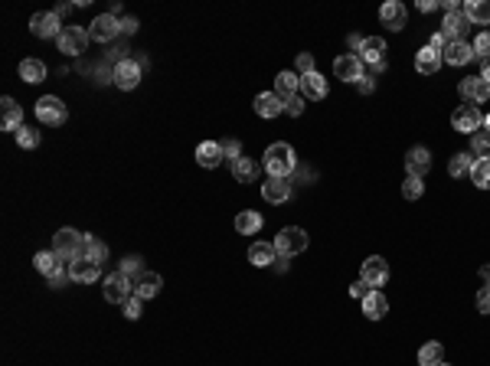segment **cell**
Returning a JSON list of instances; mask_svg holds the SVG:
<instances>
[{
  "label": "cell",
  "mask_w": 490,
  "mask_h": 366,
  "mask_svg": "<svg viewBox=\"0 0 490 366\" xmlns=\"http://www.w3.org/2000/svg\"><path fill=\"white\" fill-rule=\"evenodd\" d=\"M262 167L268 171V177H281L287 180L291 173L297 171V157H295V147L285 144V141H278V144H271L268 151H265V161Z\"/></svg>",
  "instance_id": "6da1fadb"
},
{
  "label": "cell",
  "mask_w": 490,
  "mask_h": 366,
  "mask_svg": "<svg viewBox=\"0 0 490 366\" xmlns=\"http://www.w3.org/2000/svg\"><path fill=\"white\" fill-rule=\"evenodd\" d=\"M52 252L62 258V262H76V258H82V252H85V232H79V229H59L56 236H52Z\"/></svg>",
  "instance_id": "7a4b0ae2"
},
{
  "label": "cell",
  "mask_w": 490,
  "mask_h": 366,
  "mask_svg": "<svg viewBox=\"0 0 490 366\" xmlns=\"http://www.w3.org/2000/svg\"><path fill=\"white\" fill-rule=\"evenodd\" d=\"M102 294L108 304H125V301L135 294V281L127 278L125 272H111V275H105V281H102Z\"/></svg>",
  "instance_id": "3957f363"
},
{
  "label": "cell",
  "mask_w": 490,
  "mask_h": 366,
  "mask_svg": "<svg viewBox=\"0 0 490 366\" xmlns=\"http://www.w3.org/2000/svg\"><path fill=\"white\" fill-rule=\"evenodd\" d=\"M386 40L382 36H366L363 46H360V62L370 66V76H380L386 69Z\"/></svg>",
  "instance_id": "277c9868"
},
{
  "label": "cell",
  "mask_w": 490,
  "mask_h": 366,
  "mask_svg": "<svg viewBox=\"0 0 490 366\" xmlns=\"http://www.w3.org/2000/svg\"><path fill=\"white\" fill-rule=\"evenodd\" d=\"M36 118H40L42 125H50V128H59V125H66L69 108L62 98H56V95H42L40 102H36Z\"/></svg>",
  "instance_id": "5b68a950"
},
{
  "label": "cell",
  "mask_w": 490,
  "mask_h": 366,
  "mask_svg": "<svg viewBox=\"0 0 490 366\" xmlns=\"http://www.w3.org/2000/svg\"><path fill=\"white\" fill-rule=\"evenodd\" d=\"M307 242H311V236H307L304 229H297V226H287V229L278 232V239H275V252L285 258L297 256V252H304Z\"/></svg>",
  "instance_id": "8992f818"
},
{
  "label": "cell",
  "mask_w": 490,
  "mask_h": 366,
  "mask_svg": "<svg viewBox=\"0 0 490 366\" xmlns=\"http://www.w3.org/2000/svg\"><path fill=\"white\" fill-rule=\"evenodd\" d=\"M30 30H33V36H40V40H59L66 26L59 23V13H56V10H42V13H33V17H30Z\"/></svg>",
  "instance_id": "52a82bcc"
},
{
  "label": "cell",
  "mask_w": 490,
  "mask_h": 366,
  "mask_svg": "<svg viewBox=\"0 0 490 366\" xmlns=\"http://www.w3.org/2000/svg\"><path fill=\"white\" fill-rule=\"evenodd\" d=\"M484 125V115L477 111V105H461V108L451 115V128L457 135H477V128Z\"/></svg>",
  "instance_id": "ba28073f"
},
{
  "label": "cell",
  "mask_w": 490,
  "mask_h": 366,
  "mask_svg": "<svg viewBox=\"0 0 490 366\" xmlns=\"http://www.w3.org/2000/svg\"><path fill=\"white\" fill-rule=\"evenodd\" d=\"M118 33H121V20L115 13H102V17H95L92 26H89V40H95V43H111Z\"/></svg>",
  "instance_id": "9c48e42d"
},
{
  "label": "cell",
  "mask_w": 490,
  "mask_h": 366,
  "mask_svg": "<svg viewBox=\"0 0 490 366\" xmlns=\"http://www.w3.org/2000/svg\"><path fill=\"white\" fill-rule=\"evenodd\" d=\"M56 43H59V52H66V56H82L85 46H89V30H82V26H66Z\"/></svg>",
  "instance_id": "30bf717a"
},
{
  "label": "cell",
  "mask_w": 490,
  "mask_h": 366,
  "mask_svg": "<svg viewBox=\"0 0 490 366\" xmlns=\"http://www.w3.org/2000/svg\"><path fill=\"white\" fill-rule=\"evenodd\" d=\"M334 76L343 79V82H360V79L366 76L360 56H353V52H343V56H337V59H334Z\"/></svg>",
  "instance_id": "8fae6325"
},
{
  "label": "cell",
  "mask_w": 490,
  "mask_h": 366,
  "mask_svg": "<svg viewBox=\"0 0 490 366\" xmlns=\"http://www.w3.org/2000/svg\"><path fill=\"white\" fill-rule=\"evenodd\" d=\"M115 72V86L118 88H125V92H131V88H137V82H141V62L137 59H125V62H118V66L111 69Z\"/></svg>",
  "instance_id": "7c38bea8"
},
{
  "label": "cell",
  "mask_w": 490,
  "mask_h": 366,
  "mask_svg": "<svg viewBox=\"0 0 490 366\" xmlns=\"http://www.w3.org/2000/svg\"><path fill=\"white\" fill-rule=\"evenodd\" d=\"M457 92H461L465 105H467V102H471V105H481V102H487V98H490V86L484 82L481 76L461 79V82H457Z\"/></svg>",
  "instance_id": "4fadbf2b"
},
{
  "label": "cell",
  "mask_w": 490,
  "mask_h": 366,
  "mask_svg": "<svg viewBox=\"0 0 490 366\" xmlns=\"http://www.w3.org/2000/svg\"><path fill=\"white\" fill-rule=\"evenodd\" d=\"M380 20H382V26H386V30H392V33L406 30V20H409L406 4H399V0H389V4H382Z\"/></svg>",
  "instance_id": "5bb4252c"
},
{
  "label": "cell",
  "mask_w": 490,
  "mask_h": 366,
  "mask_svg": "<svg viewBox=\"0 0 490 366\" xmlns=\"http://www.w3.org/2000/svg\"><path fill=\"white\" fill-rule=\"evenodd\" d=\"M297 92H301V98H307V102H321V98H327V79H324L321 72H307V76H301Z\"/></svg>",
  "instance_id": "9a60e30c"
},
{
  "label": "cell",
  "mask_w": 490,
  "mask_h": 366,
  "mask_svg": "<svg viewBox=\"0 0 490 366\" xmlns=\"http://www.w3.org/2000/svg\"><path fill=\"white\" fill-rule=\"evenodd\" d=\"M406 171H409V177H425V173L431 171V154H428V147H422V144L409 147V154H406Z\"/></svg>",
  "instance_id": "2e32d148"
},
{
  "label": "cell",
  "mask_w": 490,
  "mask_h": 366,
  "mask_svg": "<svg viewBox=\"0 0 490 366\" xmlns=\"http://www.w3.org/2000/svg\"><path fill=\"white\" fill-rule=\"evenodd\" d=\"M102 275V265L89 262V258H76V262H69V278L79 281V285H95Z\"/></svg>",
  "instance_id": "e0dca14e"
},
{
  "label": "cell",
  "mask_w": 490,
  "mask_h": 366,
  "mask_svg": "<svg viewBox=\"0 0 490 366\" xmlns=\"http://www.w3.org/2000/svg\"><path fill=\"white\" fill-rule=\"evenodd\" d=\"M262 196L265 203H287L291 200V180H281V177H268L262 183Z\"/></svg>",
  "instance_id": "ac0fdd59"
},
{
  "label": "cell",
  "mask_w": 490,
  "mask_h": 366,
  "mask_svg": "<svg viewBox=\"0 0 490 366\" xmlns=\"http://www.w3.org/2000/svg\"><path fill=\"white\" fill-rule=\"evenodd\" d=\"M441 59L448 62V66H467L474 59V46L467 40H451L445 46V52H441Z\"/></svg>",
  "instance_id": "d6986e66"
},
{
  "label": "cell",
  "mask_w": 490,
  "mask_h": 366,
  "mask_svg": "<svg viewBox=\"0 0 490 366\" xmlns=\"http://www.w3.org/2000/svg\"><path fill=\"white\" fill-rule=\"evenodd\" d=\"M363 278L370 281L372 288H380V285H386L389 281V265H386V258L382 256H370L363 262Z\"/></svg>",
  "instance_id": "ffe728a7"
},
{
  "label": "cell",
  "mask_w": 490,
  "mask_h": 366,
  "mask_svg": "<svg viewBox=\"0 0 490 366\" xmlns=\"http://www.w3.org/2000/svg\"><path fill=\"white\" fill-rule=\"evenodd\" d=\"M161 288H164V278L157 272H144L141 278L135 281V294L141 301H151V298H157L161 294Z\"/></svg>",
  "instance_id": "44dd1931"
},
{
  "label": "cell",
  "mask_w": 490,
  "mask_h": 366,
  "mask_svg": "<svg viewBox=\"0 0 490 366\" xmlns=\"http://www.w3.org/2000/svg\"><path fill=\"white\" fill-rule=\"evenodd\" d=\"M258 173H262V164L255 161V157H239V161L232 164V177H236L239 183H258Z\"/></svg>",
  "instance_id": "7402d4cb"
},
{
  "label": "cell",
  "mask_w": 490,
  "mask_h": 366,
  "mask_svg": "<svg viewBox=\"0 0 490 366\" xmlns=\"http://www.w3.org/2000/svg\"><path fill=\"white\" fill-rule=\"evenodd\" d=\"M467 26H471V20H467L461 10H455V13H445L441 33L448 36V40H465V36H467Z\"/></svg>",
  "instance_id": "603a6c76"
},
{
  "label": "cell",
  "mask_w": 490,
  "mask_h": 366,
  "mask_svg": "<svg viewBox=\"0 0 490 366\" xmlns=\"http://www.w3.org/2000/svg\"><path fill=\"white\" fill-rule=\"evenodd\" d=\"M222 161H226V157H222V144H216V141H203V144L196 147V164L206 167V171L220 167Z\"/></svg>",
  "instance_id": "cb8c5ba5"
},
{
  "label": "cell",
  "mask_w": 490,
  "mask_h": 366,
  "mask_svg": "<svg viewBox=\"0 0 490 366\" xmlns=\"http://www.w3.org/2000/svg\"><path fill=\"white\" fill-rule=\"evenodd\" d=\"M4 118H0V128L4 131H13V135H17L20 128H23V111H20V105L13 102V98H10V95H4Z\"/></svg>",
  "instance_id": "d4e9b609"
},
{
  "label": "cell",
  "mask_w": 490,
  "mask_h": 366,
  "mask_svg": "<svg viewBox=\"0 0 490 366\" xmlns=\"http://www.w3.org/2000/svg\"><path fill=\"white\" fill-rule=\"evenodd\" d=\"M281 111H285V102H281L275 92L255 95V115H262V118H278Z\"/></svg>",
  "instance_id": "484cf974"
},
{
  "label": "cell",
  "mask_w": 490,
  "mask_h": 366,
  "mask_svg": "<svg viewBox=\"0 0 490 366\" xmlns=\"http://www.w3.org/2000/svg\"><path fill=\"white\" fill-rule=\"evenodd\" d=\"M441 52H435L431 46H422L418 50V56H415V69L422 72V76H438V69H441Z\"/></svg>",
  "instance_id": "4316f807"
},
{
  "label": "cell",
  "mask_w": 490,
  "mask_h": 366,
  "mask_svg": "<svg viewBox=\"0 0 490 366\" xmlns=\"http://www.w3.org/2000/svg\"><path fill=\"white\" fill-rule=\"evenodd\" d=\"M363 314L370 317V321H380V317L389 314V301H386L382 291H370V294H366L363 298Z\"/></svg>",
  "instance_id": "83f0119b"
},
{
  "label": "cell",
  "mask_w": 490,
  "mask_h": 366,
  "mask_svg": "<svg viewBox=\"0 0 490 366\" xmlns=\"http://www.w3.org/2000/svg\"><path fill=\"white\" fill-rule=\"evenodd\" d=\"M461 13L477 26H490V0H467L461 7Z\"/></svg>",
  "instance_id": "f1b7e54d"
},
{
  "label": "cell",
  "mask_w": 490,
  "mask_h": 366,
  "mask_svg": "<svg viewBox=\"0 0 490 366\" xmlns=\"http://www.w3.org/2000/svg\"><path fill=\"white\" fill-rule=\"evenodd\" d=\"M297 86H301V76L287 72V69H281L278 76H275V95H278L281 102H285V98H291V95H297Z\"/></svg>",
  "instance_id": "f546056e"
},
{
  "label": "cell",
  "mask_w": 490,
  "mask_h": 366,
  "mask_svg": "<svg viewBox=\"0 0 490 366\" xmlns=\"http://www.w3.org/2000/svg\"><path fill=\"white\" fill-rule=\"evenodd\" d=\"M275 258H278V252H275V242H252V248H249V262L258 265V268H265V265H275Z\"/></svg>",
  "instance_id": "4dcf8cb0"
},
{
  "label": "cell",
  "mask_w": 490,
  "mask_h": 366,
  "mask_svg": "<svg viewBox=\"0 0 490 366\" xmlns=\"http://www.w3.org/2000/svg\"><path fill=\"white\" fill-rule=\"evenodd\" d=\"M262 213H255V210H245V213L236 216V232L239 236H255V232L262 229Z\"/></svg>",
  "instance_id": "1f68e13d"
},
{
  "label": "cell",
  "mask_w": 490,
  "mask_h": 366,
  "mask_svg": "<svg viewBox=\"0 0 490 366\" xmlns=\"http://www.w3.org/2000/svg\"><path fill=\"white\" fill-rule=\"evenodd\" d=\"M82 258H89V262H95V265H105V262H108V246H105L98 236H85Z\"/></svg>",
  "instance_id": "d6a6232c"
},
{
  "label": "cell",
  "mask_w": 490,
  "mask_h": 366,
  "mask_svg": "<svg viewBox=\"0 0 490 366\" xmlns=\"http://www.w3.org/2000/svg\"><path fill=\"white\" fill-rule=\"evenodd\" d=\"M33 265H36V272L50 278V275H56V272L62 268V258L56 256V252H36V256H33Z\"/></svg>",
  "instance_id": "836d02e7"
},
{
  "label": "cell",
  "mask_w": 490,
  "mask_h": 366,
  "mask_svg": "<svg viewBox=\"0 0 490 366\" xmlns=\"http://www.w3.org/2000/svg\"><path fill=\"white\" fill-rule=\"evenodd\" d=\"M20 79H23V82H30V86L42 82V79H46V62H40V59H23V62H20Z\"/></svg>",
  "instance_id": "e575fe53"
},
{
  "label": "cell",
  "mask_w": 490,
  "mask_h": 366,
  "mask_svg": "<svg viewBox=\"0 0 490 366\" xmlns=\"http://www.w3.org/2000/svg\"><path fill=\"white\" fill-rule=\"evenodd\" d=\"M438 363H445V347H441L438 341L425 343V347L418 350V366H438Z\"/></svg>",
  "instance_id": "d590c367"
},
{
  "label": "cell",
  "mask_w": 490,
  "mask_h": 366,
  "mask_svg": "<svg viewBox=\"0 0 490 366\" xmlns=\"http://www.w3.org/2000/svg\"><path fill=\"white\" fill-rule=\"evenodd\" d=\"M474 154H455L448 161V173L451 177H471V167H474Z\"/></svg>",
  "instance_id": "8d00e7d4"
},
{
  "label": "cell",
  "mask_w": 490,
  "mask_h": 366,
  "mask_svg": "<svg viewBox=\"0 0 490 366\" xmlns=\"http://www.w3.org/2000/svg\"><path fill=\"white\" fill-rule=\"evenodd\" d=\"M471 154L477 157V161H490V135L487 131L471 135Z\"/></svg>",
  "instance_id": "74e56055"
},
{
  "label": "cell",
  "mask_w": 490,
  "mask_h": 366,
  "mask_svg": "<svg viewBox=\"0 0 490 366\" xmlns=\"http://www.w3.org/2000/svg\"><path fill=\"white\" fill-rule=\"evenodd\" d=\"M471 180H474V187L490 190V161H474V167H471Z\"/></svg>",
  "instance_id": "f35d334b"
},
{
  "label": "cell",
  "mask_w": 490,
  "mask_h": 366,
  "mask_svg": "<svg viewBox=\"0 0 490 366\" xmlns=\"http://www.w3.org/2000/svg\"><path fill=\"white\" fill-rule=\"evenodd\" d=\"M17 144L23 147V151H33V147H40V131H36V128H26V125H23V128L17 131Z\"/></svg>",
  "instance_id": "ab89813d"
},
{
  "label": "cell",
  "mask_w": 490,
  "mask_h": 366,
  "mask_svg": "<svg viewBox=\"0 0 490 366\" xmlns=\"http://www.w3.org/2000/svg\"><path fill=\"white\" fill-rule=\"evenodd\" d=\"M422 193H425V180L422 177H406V183H402V196H406V200H418Z\"/></svg>",
  "instance_id": "60d3db41"
},
{
  "label": "cell",
  "mask_w": 490,
  "mask_h": 366,
  "mask_svg": "<svg viewBox=\"0 0 490 366\" xmlns=\"http://www.w3.org/2000/svg\"><path fill=\"white\" fill-rule=\"evenodd\" d=\"M118 272H125L127 275V278H141V275H144V262H141V258H137V256H127L125 258V262H121V268H118Z\"/></svg>",
  "instance_id": "b9f144b4"
},
{
  "label": "cell",
  "mask_w": 490,
  "mask_h": 366,
  "mask_svg": "<svg viewBox=\"0 0 490 366\" xmlns=\"http://www.w3.org/2000/svg\"><path fill=\"white\" fill-rule=\"evenodd\" d=\"M474 59H490V30H484L477 40H474Z\"/></svg>",
  "instance_id": "7bdbcfd3"
},
{
  "label": "cell",
  "mask_w": 490,
  "mask_h": 366,
  "mask_svg": "<svg viewBox=\"0 0 490 366\" xmlns=\"http://www.w3.org/2000/svg\"><path fill=\"white\" fill-rule=\"evenodd\" d=\"M141 307H144V301L137 298V294H131V298H127L125 304H121V311H125L127 321H137V317H141Z\"/></svg>",
  "instance_id": "ee69618b"
},
{
  "label": "cell",
  "mask_w": 490,
  "mask_h": 366,
  "mask_svg": "<svg viewBox=\"0 0 490 366\" xmlns=\"http://www.w3.org/2000/svg\"><path fill=\"white\" fill-rule=\"evenodd\" d=\"M222 157H226L229 164H236L239 157H242V144H239L236 137H229V141H222Z\"/></svg>",
  "instance_id": "f6af8a7d"
},
{
  "label": "cell",
  "mask_w": 490,
  "mask_h": 366,
  "mask_svg": "<svg viewBox=\"0 0 490 366\" xmlns=\"http://www.w3.org/2000/svg\"><path fill=\"white\" fill-rule=\"evenodd\" d=\"M304 105H307V98H301V95H291V98H285V115H291V118H301Z\"/></svg>",
  "instance_id": "bcb514c9"
},
{
  "label": "cell",
  "mask_w": 490,
  "mask_h": 366,
  "mask_svg": "<svg viewBox=\"0 0 490 366\" xmlns=\"http://www.w3.org/2000/svg\"><path fill=\"white\" fill-rule=\"evenodd\" d=\"M297 72H301V76L317 72V69H314V52H297Z\"/></svg>",
  "instance_id": "7dc6e473"
},
{
  "label": "cell",
  "mask_w": 490,
  "mask_h": 366,
  "mask_svg": "<svg viewBox=\"0 0 490 366\" xmlns=\"http://www.w3.org/2000/svg\"><path fill=\"white\" fill-rule=\"evenodd\" d=\"M474 304H477V314H490V285H487V288L477 291V298H474Z\"/></svg>",
  "instance_id": "c3c4849f"
},
{
  "label": "cell",
  "mask_w": 490,
  "mask_h": 366,
  "mask_svg": "<svg viewBox=\"0 0 490 366\" xmlns=\"http://www.w3.org/2000/svg\"><path fill=\"white\" fill-rule=\"evenodd\" d=\"M370 291H372V285L366 278H360V281H353V285H350V294H353V298H360V301H363Z\"/></svg>",
  "instance_id": "681fc988"
},
{
  "label": "cell",
  "mask_w": 490,
  "mask_h": 366,
  "mask_svg": "<svg viewBox=\"0 0 490 366\" xmlns=\"http://www.w3.org/2000/svg\"><path fill=\"white\" fill-rule=\"evenodd\" d=\"M66 281H72V278H69V265H62L56 275H50V285H52V288H62Z\"/></svg>",
  "instance_id": "f907efd6"
},
{
  "label": "cell",
  "mask_w": 490,
  "mask_h": 366,
  "mask_svg": "<svg viewBox=\"0 0 490 366\" xmlns=\"http://www.w3.org/2000/svg\"><path fill=\"white\" fill-rule=\"evenodd\" d=\"M451 43V40H448V36H445V33H441V30H438V33H435V36H431V40H428V46H431V50H435V52H445V46H448Z\"/></svg>",
  "instance_id": "816d5d0a"
},
{
  "label": "cell",
  "mask_w": 490,
  "mask_h": 366,
  "mask_svg": "<svg viewBox=\"0 0 490 366\" xmlns=\"http://www.w3.org/2000/svg\"><path fill=\"white\" fill-rule=\"evenodd\" d=\"M121 33H125V36L137 33V20L135 17H125V20H121Z\"/></svg>",
  "instance_id": "f5cc1de1"
},
{
  "label": "cell",
  "mask_w": 490,
  "mask_h": 366,
  "mask_svg": "<svg viewBox=\"0 0 490 366\" xmlns=\"http://www.w3.org/2000/svg\"><path fill=\"white\" fill-rule=\"evenodd\" d=\"M356 86H360V92H363V95H370L372 88H376V82H372V76H363L360 82H356Z\"/></svg>",
  "instance_id": "db71d44e"
},
{
  "label": "cell",
  "mask_w": 490,
  "mask_h": 366,
  "mask_svg": "<svg viewBox=\"0 0 490 366\" xmlns=\"http://www.w3.org/2000/svg\"><path fill=\"white\" fill-rule=\"evenodd\" d=\"M438 7V4H435V0H418V10H422V13H431V10Z\"/></svg>",
  "instance_id": "11a10c76"
},
{
  "label": "cell",
  "mask_w": 490,
  "mask_h": 366,
  "mask_svg": "<svg viewBox=\"0 0 490 366\" xmlns=\"http://www.w3.org/2000/svg\"><path fill=\"white\" fill-rule=\"evenodd\" d=\"M297 173V180L301 183H307V180H314V171H307V167H301V171H295Z\"/></svg>",
  "instance_id": "9f6ffc18"
},
{
  "label": "cell",
  "mask_w": 490,
  "mask_h": 366,
  "mask_svg": "<svg viewBox=\"0 0 490 366\" xmlns=\"http://www.w3.org/2000/svg\"><path fill=\"white\" fill-rule=\"evenodd\" d=\"M481 79L490 86V59H484V62H481Z\"/></svg>",
  "instance_id": "6f0895ef"
},
{
  "label": "cell",
  "mask_w": 490,
  "mask_h": 366,
  "mask_svg": "<svg viewBox=\"0 0 490 366\" xmlns=\"http://www.w3.org/2000/svg\"><path fill=\"white\" fill-rule=\"evenodd\" d=\"M275 272H278V275H281V272H287V258H285V256L275 258Z\"/></svg>",
  "instance_id": "680465c9"
},
{
  "label": "cell",
  "mask_w": 490,
  "mask_h": 366,
  "mask_svg": "<svg viewBox=\"0 0 490 366\" xmlns=\"http://www.w3.org/2000/svg\"><path fill=\"white\" fill-rule=\"evenodd\" d=\"M481 278H484V281H487V285H490V265H484V268H481Z\"/></svg>",
  "instance_id": "91938a15"
},
{
  "label": "cell",
  "mask_w": 490,
  "mask_h": 366,
  "mask_svg": "<svg viewBox=\"0 0 490 366\" xmlns=\"http://www.w3.org/2000/svg\"><path fill=\"white\" fill-rule=\"evenodd\" d=\"M484 128H487V135H490V111L484 115Z\"/></svg>",
  "instance_id": "94428289"
},
{
  "label": "cell",
  "mask_w": 490,
  "mask_h": 366,
  "mask_svg": "<svg viewBox=\"0 0 490 366\" xmlns=\"http://www.w3.org/2000/svg\"><path fill=\"white\" fill-rule=\"evenodd\" d=\"M438 366H448V363H438Z\"/></svg>",
  "instance_id": "6125c7cd"
}]
</instances>
